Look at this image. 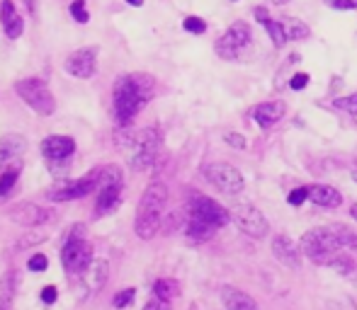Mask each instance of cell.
<instances>
[{"instance_id":"6da1fadb","label":"cell","mask_w":357,"mask_h":310,"mask_svg":"<svg viewBox=\"0 0 357 310\" xmlns=\"http://www.w3.org/2000/svg\"><path fill=\"white\" fill-rule=\"evenodd\" d=\"M155 80L146 73H129L122 76L114 83V95H112V109L114 119L119 127L132 124V119L142 112V107L153 97Z\"/></svg>"},{"instance_id":"7a4b0ae2","label":"cell","mask_w":357,"mask_h":310,"mask_svg":"<svg viewBox=\"0 0 357 310\" xmlns=\"http://www.w3.org/2000/svg\"><path fill=\"white\" fill-rule=\"evenodd\" d=\"M355 243L357 235L348 226L335 223V226L314 228V231L304 233L299 240V247L304 257L314 259L316 264H328L335 254H340V250H353Z\"/></svg>"},{"instance_id":"3957f363","label":"cell","mask_w":357,"mask_h":310,"mask_svg":"<svg viewBox=\"0 0 357 310\" xmlns=\"http://www.w3.org/2000/svg\"><path fill=\"white\" fill-rule=\"evenodd\" d=\"M165 206H168V187L163 182H151L144 189L142 202L137 209V223H134V231L142 240H151L155 233L160 231V223L165 216Z\"/></svg>"},{"instance_id":"277c9868","label":"cell","mask_w":357,"mask_h":310,"mask_svg":"<svg viewBox=\"0 0 357 310\" xmlns=\"http://www.w3.org/2000/svg\"><path fill=\"white\" fill-rule=\"evenodd\" d=\"M85 226L78 223V226L71 228V235H68L66 245L61 250V262H63V269L68 274H75V277H83L85 272L90 269V264L95 262L93 259V247L88 245L85 240Z\"/></svg>"},{"instance_id":"5b68a950","label":"cell","mask_w":357,"mask_h":310,"mask_svg":"<svg viewBox=\"0 0 357 310\" xmlns=\"http://www.w3.org/2000/svg\"><path fill=\"white\" fill-rule=\"evenodd\" d=\"M15 92L22 97V102L27 107H32L39 117H49L56 109V99H54L52 90L44 80L39 78H22L15 83Z\"/></svg>"},{"instance_id":"8992f818","label":"cell","mask_w":357,"mask_h":310,"mask_svg":"<svg viewBox=\"0 0 357 310\" xmlns=\"http://www.w3.org/2000/svg\"><path fill=\"white\" fill-rule=\"evenodd\" d=\"M202 172H204V179H207L212 187L219 189L221 194H226V197H236V194H241L245 187L241 170L229 163H209V165H204Z\"/></svg>"},{"instance_id":"52a82bcc","label":"cell","mask_w":357,"mask_h":310,"mask_svg":"<svg viewBox=\"0 0 357 310\" xmlns=\"http://www.w3.org/2000/svg\"><path fill=\"white\" fill-rule=\"evenodd\" d=\"M158 151H160L158 129H153V127L142 129L137 136H132V155H129V163H132L134 170H146L158 158Z\"/></svg>"},{"instance_id":"ba28073f","label":"cell","mask_w":357,"mask_h":310,"mask_svg":"<svg viewBox=\"0 0 357 310\" xmlns=\"http://www.w3.org/2000/svg\"><path fill=\"white\" fill-rule=\"evenodd\" d=\"M231 221L236 223V228H238L241 233H245L248 238H265V235L270 233V223L268 218L263 216V211L255 206H250V204H236L234 209H231Z\"/></svg>"},{"instance_id":"9c48e42d","label":"cell","mask_w":357,"mask_h":310,"mask_svg":"<svg viewBox=\"0 0 357 310\" xmlns=\"http://www.w3.org/2000/svg\"><path fill=\"white\" fill-rule=\"evenodd\" d=\"M250 44V27L245 22H234L216 42V54L226 61H236Z\"/></svg>"},{"instance_id":"30bf717a","label":"cell","mask_w":357,"mask_h":310,"mask_svg":"<svg viewBox=\"0 0 357 310\" xmlns=\"http://www.w3.org/2000/svg\"><path fill=\"white\" fill-rule=\"evenodd\" d=\"M188 216L199 218V221L209 223V226H214V228H221L231 221V213L226 211L219 202H214V199H209V197H199V194L190 199Z\"/></svg>"},{"instance_id":"8fae6325","label":"cell","mask_w":357,"mask_h":310,"mask_svg":"<svg viewBox=\"0 0 357 310\" xmlns=\"http://www.w3.org/2000/svg\"><path fill=\"white\" fill-rule=\"evenodd\" d=\"M98 187H100V170H93V172H88L85 177L75 179V182L66 184V187L52 192L49 199H54V202H73V199H83V197H88V194L98 192Z\"/></svg>"},{"instance_id":"7c38bea8","label":"cell","mask_w":357,"mask_h":310,"mask_svg":"<svg viewBox=\"0 0 357 310\" xmlns=\"http://www.w3.org/2000/svg\"><path fill=\"white\" fill-rule=\"evenodd\" d=\"M54 218V211L47 206H39V204H32V202H22L10 211V221L17 223V226H24V228H37V226H44Z\"/></svg>"},{"instance_id":"4fadbf2b","label":"cell","mask_w":357,"mask_h":310,"mask_svg":"<svg viewBox=\"0 0 357 310\" xmlns=\"http://www.w3.org/2000/svg\"><path fill=\"white\" fill-rule=\"evenodd\" d=\"M63 68H66V73L73 78H80V80L93 78L95 71H98V51H95V49H78V51H73L71 56L66 58Z\"/></svg>"},{"instance_id":"5bb4252c","label":"cell","mask_w":357,"mask_h":310,"mask_svg":"<svg viewBox=\"0 0 357 310\" xmlns=\"http://www.w3.org/2000/svg\"><path fill=\"white\" fill-rule=\"evenodd\" d=\"M273 254L278 262H282L289 269H299L301 267V247L289 238V235H278L273 240Z\"/></svg>"},{"instance_id":"9a60e30c","label":"cell","mask_w":357,"mask_h":310,"mask_svg":"<svg viewBox=\"0 0 357 310\" xmlns=\"http://www.w3.org/2000/svg\"><path fill=\"white\" fill-rule=\"evenodd\" d=\"M42 153L47 160L61 163V160H68L75 153V141L71 136H47L42 141Z\"/></svg>"},{"instance_id":"2e32d148","label":"cell","mask_w":357,"mask_h":310,"mask_svg":"<svg viewBox=\"0 0 357 310\" xmlns=\"http://www.w3.org/2000/svg\"><path fill=\"white\" fill-rule=\"evenodd\" d=\"M0 22H3V29L10 39L22 37L24 22H22V17H20V13H17V8H15L13 0H3V5H0Z\"/></svg>"},{"instance_id":"e0dca14e","label":"cell","mask_w":357,"mask_h":310,"mask_svg":"<svg viewBox=\"0 0 357 310\" xmlns=\"http://www.w3.org/2000/svg\"><path fill=\"white\" fill-rule=\"evenodd\" d=\"M284 112H287V107H284V102H263V104H258V107L253 109V119L260 124V127H275V124L280 122V119L284 117Z\"/></svg>"},{"instance_id":"ac0fdd59","label":"cell","mask_w":357,"mask_h":310,"mask_svg":"<svg viewBox=\"0 0 357 310\" xmlns=\"http://www.w3.org/2000/svg\"><path fill=\"white\" fill-rule=\"evenodd\" d=\"M27 148V138L20 136V133H8V136L0 138V170L10 163V160L20 158Z\"/></svg>"},{"instance_id":"d6986e66","label":"cell","mask_w":357,"mask_h":310,"mask_svg":"<svg viewBox=\"0 0 357 310\" xmlns=\"http://www.w3.org/2000/svg\"><path fill=\"white\" fill-rule=\"evenodd\" d=\"M221 301H224L226 310H260L258 303L248 296L245 291L234 286H224L221 288Z\"/></svg>"},{"instance_id":"ffe728a7","label":"cell","mask_w":357,"mask_h":310,"mask_svg":"<svg viewBox=\"0 0 357 310\" xmlns=\"http://www.w3.org/2000/svg\"><path fill=\"white\" fill-rule=\"evenodd\" d=\"M309 202H314L316 206H326V209H338L343 204V194L338 189L328 187V184H316L309 189Z\"/></svg>"},{"instance_id":"44dd1931","label":"cell","mask_w":357,"mask_h":310,"mask_svg":"<svg viewBox=\"0 0 357 310\" xmlns=\"http://www.w3.org/2000/svg\"><path fill=\"white\" fill-rule=\"evenodd\" d=\"M119 199H122V187H105L98 192V199H95V216L102 218L107 213H112L117 209Z\"/></svg>"},{"instance_id":"7402d4cb","label":"cell","mask_w":357,"mask_h":310,"mask_svg":"<svg viewBox=\"0 0 357 310\" xmlns=\"http://www.w3.org/2000/svg\"><path fill=\"white\" fill-rule=\"evenodd\" d=\"M255 19H258V22L263 24L265 29H268V34H270V39H273L275 47H284L287 37H284L282 22H278V19L270 17V13L265 8H255Z\"/></svg>"},{"instance_id":"603a6c76","label":"cell","mask_w":357,"mask_h":310,"mask_svg":"<svg viewBox=\"0 0 357 310\" xmlns=\"http://www.w3.org/2000/svg\"><path fill=\"white\" fill-rule=\"evenodd\" d=\"M107 274H109V264L105 262V259H95L93 264H90V269L83 274V277H88V288L90 291H100V288L105 286V282H107Z\"/></svg>"},{"instance_id":"cb8c5ba5","label":"cell","mask_w":357,"mask_h":310,"mask_svg":"<svg viewBox=\"0 0 357 310\" xmlns=\"http://www.w3.org/2000/svg\"><path fill=\"white\" fill-rule=\"evenodd\" d=\"M185 233H188L190 240H195V243H204V240H209L212 235L216 233L214 226H209V223L199 221V218H188V228H185Z\"/></svg>"},{"instance_id":"d4e9b609","label":"cell","mask_w":357,"mask_h":310,"mask_svg":"<svg viewBox=\"0 0 357 310\" xmlns=\"http://www.w3.org/2000/svg\"><path fill=\"white\" fill-rule=\"evenodd\" d=\"M20 170H22V165L15 163V165H10L5 172H0V197L3 199H10V194H13L15 184H17V179H20Z\"/></svg>"},{"instance_id":"484cf974","label":"cell","mask_w":357,"mask_h":310,"mask_svg":"<svg viewBox=\"0 0 357 310\" xmlns=\"http://www.w3.org/2000/svg\"><path fill=\"white\" fill-rule=\"evenodd\" d=\"M282 29H284L287 42H294V39H306L311 34L309 24H304L301 19H294V17H282Z\"/></svg>"},{"instance_id":"4316f807","label":"cell","mask_w":357,"mask_h":310,"mask_svg":"<svg viewBox=\"0 0 357 310\" xmlns=\"http://www.w3.org/2000/svg\"><path fill=\"white\" fill-rule=\"evenodd\" d=\"M178 293H180V284L175 282V279H158V282L153 284V296L158 298V301L170 303Z\"/></svg>"},{"instance_id":"83f0119b","label":"cell","mask_w":357,"mask_h":310,"mask_svg":"<svg viewBox=\"0 0 357 310\" xmlns=\"http://www.w3.org/2000/svg\"><path fill=\"white\" fill-rule=\"evenodd\" d=\"M333 107L340 109V112L350 114V117L357 122V95H350V97H340V99H333Z\"/></svg>"},{"instance_id":"f1b7e54d","label":"cell","mask_w":357,"mask_h":310,"mask_svg":"<svg viewBox=\"0 0 357 310\" xmlns=\"http://www.w3.org/2000/svg\"><path fill=\"white\" fill-rule=\"evenodd\" d=\"M328 267H333L335 272H340V274H353L355 272V264L350 262L348 257H343V254H335V257L328 262Z\"/></svg>"},{"instance_id":"f546056e","label":"cell","mask_w":357,"mask_h":310,"mask_svg":"<svg viewBox=\"0 0 357 310\" xmlns=\"http://www.w3.org/2000/svg\"><path fill=\"white\" fill-rule=\"evenodd\" d=\"M134 288H122V291L117 293V296L112 298V306L114 308H127V306H132V301H134Z\"/></svg>"},{"instance_id":"4dcf8cb0","label":"cell","mask_w":357,"mask_h":310,"mask_svg":"<svg viewBox=\"0 0 357 310\" xmlns=\"http://www.w3.org/2000/svg\"><path fill=\"white\" fill-rule=\"evenodd\" d=\"M71 15H73V19L75 22H80V24H85L88 22V10H85V0H73L71 3Z\"/></svg>"},{"instance_id":"1f68e13d","label":"cell","mask_w":357,"mask_h":310,"mask_svg":"<svg viewBox=\"0 0 357 310\" xmlns=\"http://www.w3.org/2000/svg\"><path fill=\"white\" fill-rule=\"evenodd\" d=\"M183 27L188 29V32H192V34H202L204 29H207V22L204 19H199V17H185V22H183Z\"/></svg>"},{"instance_id":"d6a6232c","label":"cell","mask_w":357,"mask_h":310,"mask_svg":"<svg viewBox=\"0 0 357 310\" xmlns=\"http://www.w3.org/2000/svg\"><path fill=\"white\" fill-rule=\"evenodd\" d=\"M306 199H309V187H296L289 192V197H287V202L291 204V206H299V204H304Z\"/></svg>"},{"instance_id":"836d02e7","label":"cell","mask_w":357,"mask_h":310,"mask_svg":"<svg viewBox=\"0 0 357 310\" xmlns=\"http://www.w3.org/2000/svg\"><path fill=\"white\" fill-rule=\"evenodd\" d=\"M47 257H44V254H32V257H29V262H27V267L32 269V272H44V269H47Z\"/></svg>"},{"instance_id":"e575fe53","label":"cell","mask_w":357,"mask_h":310,"mask_svg":"<svg viewBox=\"0 0 357 310\" xmlns=\"http://www.w3.org/2000/svg\"><path fill=\"white\" fill-rule=\"evenodd\" d=\"M306 85H309V76H306V73H296V76H291V80H289L291 90H304Z\"/></svg>"},{"instance_id":"d590c367","label":"cell","mask_w":357,"mask_h":310,"mask_svg":"<svg viewBox=\"0 0 357 310\" xmlns=\"http://www.w3.org/2000/svg\"><path fill=\"white\" fill-rule=\"evenodd\" d=\"M326 3L335 10H355L357 8V0H326Z\"/></svg>"},{"instance_id":"8d00e7d4","label":"cell","mask_w":357,"mask_h":310,"mask_svg":"<svg viewBox=\"0 0 357 310\" xmlns=\"http://www.w3.org/2000/svg\"><path fill=\"white\" fill-rule=\"evenodd\" d=\"M224 141L229 143V146H234V148H245V138L241 136V133H226Z\"/></svg>"},{"instance_id":"74e56055","label":"cell","mask_w":357,"mask_h":310,"mask_svg":"<svg viewBox=\"0 0 357 310\" xmlns=\"http://www.w3.org/2000/svg\"><path fill=\"white\" fill-rule=\"evenodd\" d=\"M56 298H59V291H56V286H47L42 291V301L47 303V306H52V303H56Z\"/></svg>"},{"instance_id":"f35d334b","label":"cell","mask_w":357,"mask_h":310,"mask_svg":"<svg viewBox=\"0 0 357 310\" xmlns=\"http://www.w3.org/2000/svg\"><path fill=\"white\" fill-rule=\"evenodd\" d=\"M144 310H170V303H168V301H158V298H153V301L146 303Z\"/></svg>"},{"instance_id":"ab89813d","label":"cell","mask_w":357,"mask_h":310,"mask_svg":"<svg viewBox=\"0 0 357 310\" xmlns=\"http://www.w3.org/2000/svg\"><path fill=\"white\" fill-rule=\"evenodd\" d=\"M24 8H27V13L32 15V17H37L39 15V0H22Z\"/></svg>"},{"instance_id":"60d3db41","label":"cell","mask_w":357,"mask_h":310,"mask_svg":"<svg viewBox=\"0 0 357 310\" xmlns=\"http://www.w3.org/2000/svg\"><path fill=\"white\" fill-rule=\"evenodd\" d=\"M0 310H10V298L8 296L0 298Z\"/></svg>"},{"instance_id":"b9f144b4","label":"cell","mask_w":357,"mask_h":310,"mask_svg":"<svg viewBox=\"0 0 357 310\" xmlns=\"http://www.w3.org/2000/svg\"><path fill=\"white\" fill-rule=\"evenodd\" d=\"M127 3H129V5H134V8H142L144 0H127Z\"/></svg>"},{"instance_id":"7bdbcfd3","label":"cell","mask_w":357,"mask_h":310,"mask_svg":"<svg viewBox=\"0 0 357 310\" xmlns=\"http://www.w3.org/2000/svg\"><path fill=\"white\" fill-rule=\"evenodd\" d=\"M350 216H353L355 221H357V202L353 204V206H350Z\"/></svg>"},{"instance_id":"ee69618b","label":"cell","mask_w":357,"mask_h":310,"mask_svg":"<svg viewBox=\"0 0 357 310\" xmlns=\"http://www.w3.org/2000/svg\"><path fill=\"white\" fill-rule=\"evenodd\" d=\"M273 3H275V5H287L289 0H273Z\"/></svg>"},{"instance_id":"f6af8a7d","label":"cell","mask_w":357,"mask_h":310,"mask_svg":"<svg viewBox=\"0 0 357 310\" xmlns=\"http://www.w3.org/2000/svg\"><path fill=\"white\" fill-rule=\"evenodd\" d=\"M3 202H5V199H3V197H0V204H3Z\"/></svg>"},{"instance_id":"bcb514c9","label":"cell","mask_w":357,"mask_h":310,"mask_svg":"<svg viewBox=\"0 0 357 310\" xmlns=\"http://www.w3.org/2000/svg\"><path fill=\"white\" fill-rule=\"evenodd\" d=\"M353 177H355V179H357V172H355V174H353Z\"/></svg>"}]
</instances>
